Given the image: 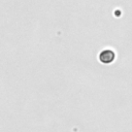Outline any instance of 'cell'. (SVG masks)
Instances as JSON below:
<instances>
[{
	"instance_id": "6da1fadb",
	"label": "cell",
	"mask_w": 132,
	"mask_h": 132,
	"mask_svg": "<svg viewBox=\"0 0 132 132\" xmlns=\"http://www.w3.org/2000/svg\"><path fill=\"white\" fill-rule=\"evenodd\" d=\"M113 57H114V54L111 52V51H104L100 54V60L104 63H109L113 60Z\"/></svg>"
}]
</instances>
